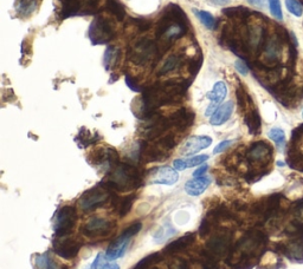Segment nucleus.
<instances>
[{
    "label": "nucleus",
    "mask_w": 303,
    "mask_h": 269,
    "mask_svg": "<svg viewBox=\"0 0 303 269\" xmlns=\"http://www.w3.org/2000/svg\"><path fill=\"white\" fill-rule=\"evenodd\" d=\"M234 67H236V70L239 72L240 74H243V76H247L248 72H249V67H248L247 64H245L243 60H236V63H234Z\"/></svg>",
    "instance_id": "8fccbe9b"
},
{
    "label": "nucleus",
    "mask_w": 303,
    "mask_h": 269,
    "mask_svg": "<svg viewBox=\"0 0 303 269\" xmlns=\"http://www.w3.org/2000/svg\"><path fill=\"white\" fill-rule=\"evenodd\" d=\"M196 241V234L195 233H189L184 236L176 238L175 241H173L163 249V254L166 255H174L176 253H181V251L186 250L187 248L192 246Z\"/></svg>",
    "instance_id": "6ab92c4d"
},
{
    "label": "nucleus",
    "mask_w": 303,
    "mask_h": 269,
    "mask_svg": "<svg viewBox=\"0 0 303 269\" xmlns=\"http://www.w3.org/2000/svg\"><path fill=\"white\" fill-rule=\"evenodd\" d=\"M195 118V112L191 110V109L181 108L178 111H175L168 119L169 123H171V128H175L178 131L184 132L192 127Z\"/></svg>",
    "instance_id": "dca6fc26"
},
{
    "label": "nucleus",
    "mask_w": 303,
    "mask_h": 269,
    "mask_svg": "<svg viewBox=\"0 0 303 269\" xmlns=\"http://www.w3.org/2000/svg\"><path fill=\"white\" fill-rule=\"evenodd\" d=\"M196 15L198 18L200 19V22L204 24V26L207 27L210 30H214L217 27V20L214 17L211 15L210 12L206 11H197L196 10Z\"/></svg>",
    "instance_id": "c9c22d12"
},
{
    "label": "nucleus",
    "mask_w": 303,
    "mask_h": 269,
    "mask_svg": "<svg viewBox=\"0 0 303 269\" xmlns=\"http://www.w3.org/2000/svg\"><path fill=\"white\" fill-rule=\"evenodd\" d=\"M302 117H303V110H302Z\"/></svg>",
    "instance_id": "13d9d810"
},
{
    "label": "nucleus",
    "mask_w": 303,
    "mask_h": 269,
    "mask_svg": "<svg viewBox=\"0 0 303 269\" xmlns=\"http://www.w3.org/2000/svg\"><path fill=\"white\" fill-rule=\"evenodd\" d=\"M268 244V236L257 229L249 230L232 248L226 263L236 269H251L260 260Z\"/></svg>",
    "instance_id": "f03ea898"
},
{
    "label": "nucleus",
    "mask_w": 303,
    "mask_h": 269,
    "mask_svg": "<svg viewBox=\"0 0 303 269\" xmlns=\"http://www.w3.org/2000/svg\"><path fill=\"white\" fill-rule=\"evenodd\" d=\"M179 62H180L179 57H176V56L169 57L168 59L165 62V64L162 65V69L160 70V74H165V73L171 72L172 70H174L175 67L179 65Z\"/></svg>",
    "instance_id": "a19ab883"
},
{
    "label": "nucleus",
    "mask_w": 303,
    "mask_h": 269,
    "mask_svg": "<svg viewBox=\"0 0 303 269\" xmlns=\"http://www.w3.org/2000/svg\"><path fill=\"white\" fill-rule=\"evenodd\" d=\"M141 228V222H135L133 223L132 226H129L127 229H125L124 233H122L116 240H114L113 242L109 244L108 249L105 251V256L110 261H114L118 257L124 256L128 249V247L131 246L132 238L139 234Z\"/></svg>",
    "instance_id": "6e6552de"
},
{
    "label": "nucleus",
    "mask_w": 303,
    "mask_h": 269,
    "mask_svg": "<svg viewBox=\"0 0 303 269\" xmlns=\"http://www.w3.org/2000/svg\"><path fill=\"white\" fill-rule=\"evenodd\" d=\"M81 10V0H63L62 16L63 18H69L71 16L77 15Z\"/></svg>",
    "instance_id": "473e14b6"
},
{
    "label": "nucleus",
    "mask_w": 303,
    "mask_h": 269,
    "mask_svg": "<svg viewBox=\"0 0 303 269\" xmlns=\"http://www.w3.org/2000/svg\"><path fill=\"white\" fill-rule=\"evenodd\" d=\"M205 217L212 222L214 227H216V224L219 223L220 221H230L236 219L233 213L231 212L225 204H217V206L212 207L209 212H207Z\"/></svg>",
    "instance_id": "aec40b11"
},
{
    "label": "nucleus",
    "mask_w": 303,
    "mask_h": 269,
    "mask_svg": "<svg viewBox=\"0 0 303 269\" xmlns=\"http://www.w3.org/2000/svg\"><path fill=\"white\" fill-rule=\"evenodd\" d=\"M189 30V19L180 6L168 5L160 18L156 36L159 38V52H166L175 39L185 35Z\"/></svg>",
    "instance_id": "7ed1b4c3"
},
{
    "label": "nucleus",
    "mask_w": 303,
    "mask_h": 269,
    "mask_svg": "<svg viewBox=\"0 0 303 269\" xmlns=\"http://www.w3.org/2000/svg\"><path fill=\"white\" fill-rule=\"evenodd\" d=\"M236 98H237V103L238 107L241 111L247 112L251 107H254V102L251 100V97L249 96V94L247 93V90H245V87L243 85L239 84L236 88Z\"/></svg>",
    "instance_id": "bb28decb"
},
{
    "label": "nucleus",
    "mask_w": 303,
    "mask_h": 269,
    "mask_svg": "<svg viewBox=\"0 0 303 269\" xmlns=\"http://www.w3.org/2000/svg\"><path fill=\"white\" fill-rule=\"evenodd\" d=\"M117 54H118L117 50L115 49V47H113V46L108 47V49L105 50L104 59H103L104 60L105 69L109 70V69H110V66L114 65V64H115V59H116V58H117Z\"/></svg>",
    "instance_id": "58836bf2"
},
{
    "label": "nucleus",
    "mask_w": 303,
    "mask_h": 269,
    "mask_svg": "<svg viewBox=\"0 0 303 269\" xmlns=\"http://www.w3.org/2000/svg\"><path fill=\"white\" fill-rule=\"evenodd\" d=\"M233 109H234V105L232 102H226V103L219 105L216 112L211 116L210 123L214 125V127H219V125H223L224 123H226L231 116H232Z\"/></svg>",
    "instance_id": "412c9836"
},
{
    "label": "nucleus",
    "mask_w": 303,
    "mask_h": 269,
    "mask_svg": "<svg viewBox=\"0 0 303 269\" xmlns=\"http://www.w3.org/2000/svg\"><path fill=\"white\" fill-rule=\"evenodd\" d=\"M114 192L115 190L105 182L100 183V185L95 186L91 189L87 190L86 193H83V195L78 200V203L84 212H90V210L105 206L109 202L113 203L114 199L116 197Z\"/></svg>",
    "instance_id": "423d86ee"
},
{
    "label": "nucleus",
    "mask_w": 303,
    "mask_h": 269,
    "mask_svg": "<svg viewBox=\"0 0 303 269\" xmlns=\"http://www.w3.org/2000/svg\"><path fill=\"white\" fill-rule=\"evenodd\" d=\"M218 107H219V105L218 104H214V103H211L209 107H207V109H206V111H205V116L206 117H211V116H212L214 112H216V110L218 109Z\"/></svg>",
    "instance_id": "864d4df0"
},
{
    "label": "nucleus",
    "mask_w": 303,
    "mask_h": 269,
    "mask_svg": "<svg viewBox=\"0 0 303 269\" xmlns=\"http://www.w3.org/2000/svg\"><path fill=\"white\" fill-rule=\"evenodd\" d=\"M233 143V141H231V139H227V141H223V142H220L219 144H218L216 148H214V150H213V154H220V152H223V151H225V150H227V148H229V146L232 144Z\"/></svg>",
    "instance_id": "09e8293b"
},
{
    "label": "nucleus",
    "mask_w": 303,
    "mask_h": 269,
    "mask_svg": "<svg viewBox=\"0 0 303 269\" xmlns=\"http://www.w3.org/2000/svg\"><path fill=\"white\" fill-rule=\"evenodd\" d=\"M233 231L230 229H219L209 238L204 250L217 260L226 258L232 250Z\"/></svg>",
    "instance_id": "0eeeda50"
},
{
    "label": "nucleus",
    "mask_w": 303,
    "mask_h": 269,
    "mask_svg": "<svg viewBox=\"0 0 303 269\" xmlns=\"http://www.w3.org/2000/svg\"><path fill=\"white\" fill-rule=\"evenodd\" d=\"M77 221V210L73 206L62 207L54 215L53 230L57 236H67L73 231Z\"/></svg>",
    "instance_id": "1a4fd4ad"
},
{
    "label": "nucleus",
    "mask_w": 303,
    "mask_h": 269,
    "mask_svg": "<svg viewBox=\"0 0 303 269\" xmlns=\"http://www.w3.org/2000/svg\"><path fill=\"white\" fill-rule=\"evenodd\" d=\"M269 137L270 139H272L275 143H276V145L278 146V149H283L285 145V134L284 131L282 130L281 128H272L270 131H269Z\"/></svg>",
    "instance_id": "e433bc0d"
},
{
    "label": "nucleus",
    "mask_w": 303,
    "mask_h": 269,
    "mask_svg": "<svg viewBox=\"0 0 303 269\" xmlns=\"http://www.w3.org/2000/svg\"><path fill=\"white\" fill-rule=\"evenodd\" d=\"M198 260L200 268L202 269H219V260L211 256V255L207 254L204 249L199 253Z\"/></svg>",
    "instance_id": "2f4dec72"
},
{
    "label": "nucleus",
    "mask_w": 303,
    "mask_h": 269,
    "mask_svg": "<svg viewBox=\"0 0 303 269\" xmlns=\"http://www.w3.org/2000/svg\"><path fill=\"white\" fill-rule=\"evenodd\" d=\"M126 83H127L128 86L131 87L133 91H135V93H140V91H141V88L139 87V85L136 84V81L134 79H132V78L129 76L126 77Z\"/></svg>",
    "instance_id": "3c124183"
},
{
    "label": "nucleus",
    "mask_w": 303,
    "mask_h": 269,
    "mask_svg": "<svg viewBox=\"0 0 303 269\" xmlns=\"http://www.w3.org/2000/svg\"><path fill=\"white\" fill-rule=\"evenodd\" d=\"M153 269H158V268H153Z\"/></svg>",
    "instance_id": "052dcab7"
},
{
    "label": "nucleus",
    "mask_w": 303,
    "mask_h": 269,
    "mask_svg": "<svg viewBox=\"0 0 303 269\" xmlns=\"http://www.w3.org/2000/svg\"><path fill=\"white\" fill-rule=\"evenodd\" d=\"M107 10L111 15L115 16L117 20H124L126 11L124 5L118 0H107Z\"/></svg>",
    "instance_id": "72a5a7b5"
},
{
    "label": "nucleus",
    "mask_w": 303,
    "mask_h": 269,
    "mask_svg": "<svg viewBox=\"0 0 303 269\" xmlns=\"http://www.w3.org/2000/svg\"><path fill=\"white\" fill-rule=\"evenodd\" d=\"M88 161L91 165L96 168L104 169L105 172H110L118 163V154L113 148H98L94 150L88 157Z\"/></svg>",
    "instance_id": "f8f14e48"
},
{
    "label": "nucleus",
    "mask_w": 303,
    "mask_h": 269,
    "mask_svg": "<svg viewBox=\"0 0 303 269\" xmlns=\"http://www.w3.org/2000/svg\"><path fill=\"white\" fill-rule=\"evenodd\" d=\"M105 183L115 192L128 193L144 186V175L136 166L128 163H118L109 172Z\"/></svg>",
    "instance_id": "20e7f679"
},
{
    "label": "nucleus",
    "mask_w": 303,
    "mask_h": 269,
    "mask_svg": "<svg viewBox=\"0 0 303 269\" xmlns=\"http://www.w3.org/2000/svg\"><path fill=\"white\" fill-rule=\"evenodd\" d=\"M209 158H210L209 155L193 156V157H190V158H179L173 162V166H174L175 170L183 171V170H185L187 168H193V166H198L200 164H203V163L206 162Z\"/></svg>",
    "instance_id": "393cba45"
},
{
    "label": "nucleus",
    "mask_w": 303,
    "mask_h": 269,
    "mask_svg": "<svg viewBox=\"0 0 303 269\" xmlns=\"http://www.w3.org/2000/svg\"><path fill=\"white\" fill-rule=\"evenodd\" d=\"M115 227H116L115 221L94 217L84 224L82 228V233L89 238H103L113 233Z\"/></svg>",
    "instance_id": "ddd939ff"
},
{
    "label": "nucleus",
    "mask_w": 303,
    "mask_h": 269,
    "mask_svg": "<svg viewBox=\"0 0 303 269\" xmlns=\"http://www.w3.org/2000/svg\"><path fill=\"white\" fill-rule=\"evenodd\" d=\"M227 94V87L224 81H217L214 84L212 90L207 94V98L211 101V103L219 105L222 102L225 100Z\"/></svg>",
    "instance_id": "a878e982"
},
{
    "label": "nucleus",
    "mask_w": 303,
    "mask_h": 269,
    "mask_svg": "<svg viewBox=\"0 0 303 269\" xmlns=\"http://www.w3.org/2000/svg\"><path fill=\"white\" fill-rule=\"evenodd\" d=\"M210 185L211 178H209V177H195L193 180H190V181L186 182L185 192L189 194L190 196H199L209 188Z\"/></svg>",
    "instance_id": "4be33fe9"
},
{
    "label": "nucleus",
    "mask_w": 303,
    "mask_h": 269,
    "mask_svg": "<svg viewBox=\"0 0 303 269\" xmlns=\"http://www.w3.org/2000/svg\"><path fill=\"white\" fill-rule=\"evenodd\" d=\"M269 6H270L271 15L278 20H282L283 15H282V9H281V3L280 0H268Z\"/></svg>",
    "instance_id": "79ce46f5"
},
{
    "label": "nucleus",
    "mask_w": 303,
    "mask_h": 269,
    "mask_svg": "<svg viewBox=\"0 0 303 269\" xmlns=\"http://www.w3.org/2000/svg\"><path fill=\"white\" fill-rule=\"evenodd\" d=\"M147 119V124L142 129V136L148 141H154V139L161 137L168 129H171L168 118H163L155 114Z\"/></svg>",
    "instance_id": "2eb2a0df"
},
{
    "label": "nucleus",
    "mask_w": 303,
    "mask_h": 269,
    "mask_svg": "<svg viewBox=\"0 0 303 269\" xmlns=\"http://www.w3.org/2000/svg\"><path fill=\"white\" fill-rule=\"evenodd\" d=\"M211 3L217 6H226L231 3V0H210Z\"/></svg>",
    "instance_id": "6e6d98bb"
},
{
    "label": "nucleus",
    "mask_w": 303,
    "mask_h": 269,
    "mask_svg": "<svg viewBox=\"0 0 303 269\" xmlns=\"http://www.w3.org/2000/svg\"><path fill=\"white\" fill-rule=\"evenodd\" d=\"M63 269H68V267H63Z\"/></svg>",
    "instance_id": "4d7b16f0"
},
{
    "label": "nucleus",
    "mask_w": 303,
    "mask_h": 269,
    "mask_svg": "<svg viewBox=\"0 0 303 269\" xmlns=\"http://www.w3.org/2000/svg\"><path fill=\"white\" fill-rule=\"evenodd\" d=\"M285 6L288 11L295 17H301L303 15V8L298 0H285Z\"/></svg>",
    "instance_id": "ea45409f"
},
{
    "label": "nucleus",
    "mask_w": 303,
    "mask_h": 269,
    "mask_svg": "<svg viewBox=\"0 0 303 269\" xmlns=\"http://www.w3.org/2000/svg\"><path fill=\"white\" fill-rule=\"evenodd\" d=\"M156 53H159L158 44L154 40L144 38L136 42L132 46L129 58L136 65H144V64L149 62Z\"/></svg>",
    "instance_id": "9b49d317"
},
{
    "label": "nucleus",
    "mask_w": 303,
    "mask_h": 269,
    "mask_svg": "<svg viewBox=\"0 0 303 269\" xmlns=\"http://www.w3.org/2000/svg\"><path fill=\"white\" fill-rule=\"evenodd\" d=\"M207 169H209V165H206V164L199 165V168L197 169L195 172H193V176H195V177H202V176L205 175Z\"/></svg>",
    "instance_id": "603ef678"
},
{
    "label": "nucleus",
    "mask_w": 303,
    "mask_h": 269,
    "mask_svg": "<svg viewBox=\"0 0 303 269\" xmlns=\"http://www.w3.org/2000/svg\"><path fill=\"white\" fill-rule=\"evenodd\" d=\"M190 81H167L162 84H154L142 91L141 96V118L147 119L155 115L160 107L167 104H175L183 100Z\"/></svg>",
    "instance_id": "f257e3e1"
},
{
    "label": "nucleus",
    "mask_w": 303,
    "mask_h": 269,
    "mask_svg": "<svg viewBox=\"0 0 303 269\" xmlns=\"http://www.w3.org/2000/svg\"><path fill=\"white\" fill-rule=\"evenodd\" d=\"M212 144V138L209 136H193L187 139V142L184 144L181 149V154L185 156H192L197 152L209 148Z\"/></svg>",
    "instance_id": "a211bd4d"
},
{
    "label": "nucleus",
    "mask_w": 303,
    "mask_h": 269,
    "mask_svg": "<svg viewBox=\"0 0 303 269\" xmlns=\"http://www.w3.org/2000/svg\"><path fill=\"white\" fill-rule=\"evenodd\" d=\"M114 24L104 17H96L89 27V38L95 45L105 44L113 39L115 35Z\"/></svg>",
    "instance_id": "9d476101"
},
{
    "label": "nucleus",
    "mask_w": 303,
    "mask_h": 269,
    "mask_svg": "<svg viewBox=\"0 0 303 269\" xmlns=\"http://www.w3.org/2000/svg\"><path fill=\"white\" fill-rule=\"evenodd\" d=\"M133 22L136 24V27H138L140 31H147L149 27L152 26V23L146 19H134Z\"/></svg>",
    "instance_id": "de8ad7c7"
},
{
    "label": "nucleus",
    "mask_w": 303,
    "mask_h": 269,
    "mask_svg": "<svg viewBox=\"0 0 303 269\" xmlns=\"http://www.w3.org/2000/svg\"><path fill=\"white\" fill-rule=\"evenodd\" d=\"M90 269H120V265L109 260V258L105 256V254L100 253L95 257Z\"/></svg>",
    "instance_id": "c85d7f7f"
},
{
    "label": "nucleus",
    "mask_w": 303,
    "mask_h": 269,
    "mask_svg": "<svg viewBox=\"0 0 303 269\" xmlns=\"http://www.w3.org/2000/svg\"><path fill=\"white\" fill-rule=\"evenodd\" d=\"M135 199H136L135 194H132V195H127L124 197L116 196L111 204H113L115 212L117 213V215L120 217H125L128 215L129 212H131Z\"/></svg>",
    "instance_id": "b1692460"
},
{
    "label": "nucleus",
    "mask_w": 303,
    "mask_h": 269,
    "mask_svg": "<svg viewBox=\"0 0 303 269\" xmlns=\"http://www.w3.org/2000/svg\"><path fill=\"white\" fill-rule=\"evenodd\" d=\"M100 137H98L97 134H91L89 130H87V129H82V130L78 132L76 141L78 144H80L82 148H87V146H89L91 144H94V143H96Z\"/></svg>",
    "instance_id": "7c9ffc66"
},
{
    "label": "nucleus",
    "mask_w": 303,
    "mask_h": 269,
    "mask_svg": "<svg viewBox=\"0 0 303 269\" xmlns=\"http://www.w3.org/2000/svg\"><path fill=\"white\" fill-rule=\"evenodd\" d=\"M84 269H89V268H84Z\"/></svg>",
    "instance_id": "bf43d9fd"
},
{
    "label": "nucleus",
    "mask_w": 303,
    "mask_h": 269,
    "mask_svg": "<svg viewBox=\"0 0 303 269\" xmlns=\"http://www.w3.org/2000/svg\"><path fill=\"white\" fill-rule=\"evenodd\" d=\"M202 63H203V57L202 56L196 58V59H193L192 62H191L189 69H190L191 73H192L193 76H195V74L200 70V67H202Z\"/></svg>",
    "instance_id": "49530a36"
},
{
    "label": "nucleus",
    "mask_w": 303,
    "mask_h": 269,
    "mask_svg": "<svg viewBox=\"0 0 303 269\" xmlns=\"http://www.w3.org/2000/svg\"><path fill=\"white\" fill-rule=\"evenodd\" d=\"M292 212H294L296 221H298L299 223L303 224V199L299 200L298 202L295 204L294 210H292Z\"/></svg>",
    "instance_id": "a18cd8bd"
},
{
    "label": "nucleus",
    "mask_w": 303,
    "mask_h": 269,
    "mask_svg": "<svg viewBox=\"0 0 303 269\" xmlns=\"http://www.w3.org/2000/svg\"><path fill=\"white\" fill-rule=\"evenodd\" d=\"M161 261H162L161 253H153L151 255H148V256L141 258V260L139 261L132 269H149L152 268L153 265H155L156 263H159V262Z\"/></svg>",
    "instance_id": "c756f323"
},
{
    "label": "nucleus",
    "mask_w": 303,
    "mask_h": 269,
    "mask_svg": "<svg viewBox=\"0 0 303 269\" xmlns=\"http://www.w3.org/2000/svg\"><path fill=\"white\" fill-rule=\"evenodd\" d=\"M223 13L230 18H237V19H247L248 16L251 15V12L249 10H247L245 8H230V9H225L223 11Z\"/></svg>",
    "instance_id": "4c0bfd02"
},
{
    "label": "nucleus",
    "mask_w": 303,
    "mask_h": 269,
    "mask_svg": "<svg viewBox=\"0 0 303 269\" xmlns=\"http://www.w3.org/2000/svg\"><path fill=\"white\" fill-rule=\"evenodd\" d=\"M179 175L175 169L171 166H160L152 170L151 183L152 185H163L173 186L178 182Z\"/></svg>",
    "instance_id": "f3484780"
},
{
    "label": "nucleus",
    "mask_w": 303,
    "mask_h": 269,
    "mask_svg": "<svg viewBox=\"0 0 303 269\" xmlns=\"http://www.w3.org/2000/svg\"><path fill=\"white\" fill-rule=\"evenodd\" d=\"M287 235L289 238L285 242L277 244L280 251L289 260L294 262H303V224L298 221H292L287 227Z\"/></svg>",
    "instance_id": "39448f33"
},
{
    "label": "nucleus",
    "mask_w": 303,
    "mask_h": 269,
    "mask_svg": "<svg viewBox=\"0 0 303 269\" xmlns=\"http://www.w3.org/2000/svg\"><path fill=\"white\" fill-rule=\"evenodd\" d=\"M169 269H192L189 262L186 260H183V258H176V260H173L171 263L168 264Z\"/></svg>",
    "instance_id": "c03bdc74"
},
{
    "label": "nucleus",
    "mask_w": 303,
    "mask_h": 269,
    "mask_svg": "<svg viewBox=\"0 0 303 269\" xmlns=\"http://www.w3.org/2000/svg\"><path fill=\"white\" fill-rule=\"evenodd\" d=\"M244 121L245 124H247L248 129H249V132L251 135H258L261 132V128H262V122H261V116L258 114L257 108L251 107L249 110L245 112L244 116Z\"/></svg>",
    "instance_id": "5701e85b"
},
{
    "label": "nucleus",
    "mask_w": 303,
    "mask_h": 269,
    "mask_svg": "<svg viewBox=\"0 0 303 269\" xmlns=\"http://www.w3.org/2000/svg\"><path fill=\"white\" fill-rule=\"evenodd\" d=\"M213 228H214V226L212 224V222L207 220L206 217H204L203 221H202V223H200V226H199V230H198L199 231V235L202 237H205L209 234L212 233Z\"/></svg>",
    "instance_id": "37998d69"
},
{
    "label": "nucleus",
    "mask_w": 303,
    "mask_h": 269,
    "mask_svg": "<svg viewBox=\"0 0 303 269\" xmlns=\"http://www.w3.org/2000/svg\"><path fill=\"white\" fill-rule=\"evenodd\" d=\"M82 248V242L77 238L67 236H57L53 241V250L58 256L66 260L75 258L80 253Z\"/></svg>",
    "instance_id": "4468645a"
},
{
    "label": "nucleus",
    "mask_w": 303,
    "mask_h": 269,
    "mask_svg": "<svg viewBox=\"0 0 303 269\" xmlns=\"http://www.w3.org/2000/svg\"><path fill=\"white\" fill-rule=\"evenodd\" d=\"M248 2H249L251 5L256 6V8H260V9H264L265 6H267V2H265V0H248Z\"/></svg>",
    "instance_id": "5fc2aeb1"
},
{
    "label": "nucleus",
    "mask_w": 303,
    "mask_h": 269,
    "mask_svg": "<svg viewBox=\"0 0 303 269\" xmlns=\"http://www.w3.org/2000/svg\"><path fill=\"white\" fill-rule=\"evenodd\" d=\"M37 8V0H18L17 11L22 16H29Z\"/></svg>",
    "instance_id": "f704fd0d"
},
{
    "label": "nucleus",
    "mask_w": 303,
    "mask_h": 269,
    "mask_svg": "<svg viewBox=\"0 0 303 269\" xmlns=\"http://www.w3.org/2000/svg\"><path fill=\"white\" fill-rule=\"evenodd\" d=\"M33 268L35 269H58L57 263L49 253L37 254L33 257Z\"/></svg>",
    "instance_id": "cd10ccee"
}]
</instances>
